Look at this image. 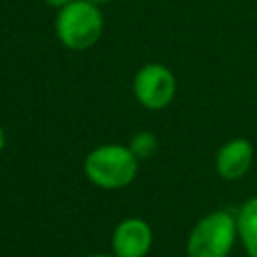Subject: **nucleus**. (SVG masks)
I'll return each mask as SVG.
<instances>
[{
  "label": "nucleus",
  "instance_id": "f257e3e1",
  "mask_svg": "<svg viewBox=\"0 0 257 257\" xmlns=\"http://www.w3.org/2000/svg\"><path fill=\"white\" fill-rule=\"evenodd\" d=\"M139 159L128 145L104 143L86 153L82 161V173L98 189L118 191L133 185L139 175Z\"/></svg>",
  "mask_w": 257,
  "mask_h": 257
},
{
  "label": "nucleus",
  "instance_id": "f03ea898",
  "mask_svg": "<svg viewBox=\"0 0 257 257\" xmlns=\"http://www.w3.org/2000/svg\"><path fill=\"white\" fill-rule=\"evenodd\" d=\"M104 32V16L98 4L88 0H72L64 8L56 10L54 34L58 42L72 50L84 52L92 48Z\"/></svg>",
  "mask_w": 257,
  "mask_h": 257
},
{
  "label": "nucleus",
  "instance_id": "7ed1b4c3",
  "mask_svg": "<svg viewBox=\"0 0 257 257\" xmlns=\"http://www.w3.org/2000/svg\"><path fill=\"white\" fill-rule=\"evenodd\" d=\"M237 235V219L225 209L203 215L187 235V257H229Z\"/></svg>",
  "mask_w": 257,
  "mask_h": 257
},
{
  "label": "nucleus",
  "instance_id": "20e7f679",
  "mask_svg": "<svg viewBox=\"0 0 257 257\" xmlns=\"http://www.w3.org/2000/svg\"><path fill=\"white\" fill-rule=\"evenodd\" d=\"M133 96L147 110L167 108L177 94V78L163 62H147L133 76Z\"/></svg>",
  "mask_w": 257,
  "mask_h": 257
},
{
  "label": "nucleus",
  "instance_id": "39448f33",
  "mask_svg": "<svg viewBox=\"0 0 257 257\" xmlns=\"http://www.w3.org/2000/svg\"><path fill=\"white\" fill-rule=\"evenodd\" d=\"M155 233L147 219L124 217L110 235V253L114 257H147L153 249Z\"/></svg>",
  "mask_w": 257,
  "mask_h": 257
},
{
  "label": "nucleus",
  "instance_id": "423d86ee",
  "mask_svg": "<svg viewBox=\"0 0 257 257\" xmlns=\"http://www.w3.org/2000/svg\"><path fill=\"white\" fill-rule=\"evenodd\" d=\"M253 143L245 137L225 141L215 153V171L223 181H239L253 167Z\"/></svg>",
  "mask_w": 257,
  "mask_h": 257
},
{
  "label": "nucleus",
  "instance_id": "0eeeda50",
  "mask_svg": "<svg viewBox=\"0 0 257 257\" xmlns=\"http://www.w3.org/2000/svg\"><path fill=\"white\" fill-rule=\"evenodd\" d=\"M237 235L247 257H257V195L249 197L237 211Z\"/></svg>",
  "mask_w": 257,
  "mask_h": 257
},
{
  "label": "nucleus",
  "instance_id": "6e6552de",
  "mask_svg": "<svg viewBox=\"0 0 257 257\" xmlns=\"http://www.w3.org/2000/svg\"><path fill=\"white\" fill-rule=\"evenodd\" d=\"M128 149L135 153V157H137L139 161H147V159H151V157L157 153V149H159V139H157V135L151 133V131H139V133H135V135L131 137Z\"/></svg>",
  "mask_w": 257,
  "mask_h": 257
},
{
  "label": "nucleus",
  "instance_id": "1a4fd4ad",
  "mask_svg": "<svg viewBox=\"0 0 257 257\" xmlns=\"http://www.w3.org/2000/svg\"><path fill=\"white\" fill-rule=\"evenodd\" d=\"M46 6H50V8H56V10H60V8H64L66 4H70L72 0H42Z\"/></svg>",
  "mask_w": 257,
  "mask_h": 257
},
{
  "label": "nucleus",
  "instance_id": "9d476101",
  "mask_svg": "<svg viewBox=\"0 0 257 257\" xmlns=\"http://www.w3.org/2000/svg\"><path fill=\"white\" fill-rule=\"evenodd\" d=\"M4 149H6V131H4V126L0 124V155L4 153Z\"/></svg>",
  "mask_w": 257,
  "mask_h": 257
},
{
  "label": "nucleus",
  "instance_id": "9b49d317",
  "mask_svg": "<svg viewBox=\"0 0 257 257\" xmlns=\"http://www.w3.org/2000/svg\"><path fill=\"white\" fill-rule=\"evenodd\" d=\"M82 257H114L112 253H88V255H82Z\"/></svg>",
  "mask_w": 257,
  "mask_h": 257
},
{
  "label": "nucleus",
  "instance_id": "f8f14e48",
  "mask_svg": "<svg viewBox=\"0 0 257 257\" xmlns=\"http://www.w3.org/2000/svg\"><path fill=\"white\" fill-rule=\"evenodd\" d=\"M88 2H92V4H98V6H102V4H108V2H112V0H88Z\"/></svg>",
  "mask_w": 257,
  "mask_h": 257
}]
</instances>
